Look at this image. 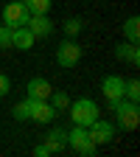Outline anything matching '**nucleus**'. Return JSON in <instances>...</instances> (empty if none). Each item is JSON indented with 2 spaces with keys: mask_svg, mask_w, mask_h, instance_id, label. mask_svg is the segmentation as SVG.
<instances>
[{
  "mask_svg": "<svg viewBox=\"0 0 140 157\" xmlns=\"http://www.w3.org/2000/svg\"><path fill=\"white\" fill-rule=\"evenodd\" d=\"M28 17H31V11L25 9V3H20V0H11V3L3 6V23H6L9 28H14V25H25Z\"/></svg>",
  "mask_w": 140,
  "mask_h": 157,
  "instance_id": "obj_5",
  "label": "nucleus"
},
{
  "mask_svg": "<svg viewBox=\"0 0 140 157\" xmlns=\"http://www.w3.org/2000/svg\"><path fill=\"white\" fill-rule=\"evenodd\" d=\"M123 34H126L129 42L137 45V36H140V20H137V17H129L126 23H123Z\"/></svg>",
  "mask_w": 140,
  "mask_h": 157,
  "instance_id": "obj_15",
  "label": "nucleus"
},
{
  "mask_svg": "<svg viewBox=\"0 0 140 157\" xmlns=\"http://www.w3.org/2000/svg\"><path fill=\"white\" fill-rule=\"evenodd\" d=\"M14 118H17V121H28V118H31V98H25V101H20L14 107Z\"/></svg>",
  "mask_w": 140,
  "mask_h": 157,
  "instance_id": "obj_18",
  "label": "nucleus"
},
{
  "mask_svg": "<svg viewBox=\"0 0 140 157\" xmlns=\"http://www.w3.org/2000/svg\"><path fill=\"white\" fill-rule=\"evenodd\" d=\"M115 59H121V62H129V65H140V48L134 45V42H121V45H118L115 48Z\"/></svg>",
  "mask_w": 140,
  "mask_h": 157,
  "instance_id": "obj_11",
  "label": "nucleus"
},
{
  "mask_svg": "<svg viewBox=\"0 0 140 157\" xmlns=\"http://www.w3.org/2000/svg\"><path fill=\"white\" fill-rule=\"evenodd\" d=\"M123 98H129V101H140V82H137V78H129V82H126Z\"/></svg>",
  "mask_w": 140,
  "mask_h": 157,
  "instance_id": "obj_17",
  "label": "nucleus"
},
{
  "mask_svg": "<svg viewBox=\"0 0 140 157\" xmlns=\"http://www.w3.org/2000/svg\"><path fill=\"white\" fill-rule=\"evenodd\" d=\"M76 151H78V154H84V157H93V154L98 151V146H95V143L90 140V137H87V140H84L81 146H76Z\"/></svg>",
  "mask_w": 140,
  "mask_h": 157,
  "instance_id": "obj_20",
  "label": "nucleus"
},
{
  "mask_svg": "<svg viewBox=\"0 0 140 157\" xmlns=\"http://www.w3.org/2000/svg\"><path fill=\"white\" fill-rule=\"evenodd\" d=\"M62 28H65V34H67V36H76L78 31L84 28V23H81L78 17H70V20H65V23H62Z\"/></svg>",
  "mask_w": 140,
  "mask_h": 157,
  "instance_id": "obj_19",
  "label": "nucleus"
},
{
  "mask_svg": "<svg viewBox=\"0 0 140 157\" xmlns=\"http://www.w3.org/2000/svg\"><path fill=\"white\" fill-rule=\"evenodd\" d=\"M34 154H36V157H48V154H51L48 143H39V146H34Z\"/></svg>",
  "mask_w": 140,
  "mask_h": 157,
  "instance_id": "obj_23",
  "label": "nucleus"
},
{
  "mask_svg": "<svg viewBox=\"0 0 140 157\" xmlns=\"http://www.w3.org/2000/svg\"><path fill=\"white\" fill-rule=\"evenodd\" d=\"M25 93H28V98H48V95L53 93V87H51L48 78L36 76V78H31V82L25 84Z\"/></svg>",
  "mask_w": 140,
  "mask_h": 157,
  "instance_id": "obj_10",
  "label": "nucleus"
},
{
  "mask_svg": "<svg viewBox=\"0 0 140 157\" xmlns=\"http://www.w3.org/2000/svg\"><path fill=\"white\" fill-rule=\"evenodd\" d=\"M11 45L17 51H31L34 48V34L28 31V25H14L11 28Z\"/></svg>",
  "mask_w": 140,
  "mask_h": 157,
  "instance_id": "obj_9",
  "label": "nucleus"
},
{
  "mask_svg": "<svg viewBox=\"0 0 140 157\" xmlns=\"http://www.w3.org/2000/svg\"><path fill=\"white\" fill-rule=\"evenodd\" d=\"M87 137H90V135H87V126H73V129L67 132V146L76 149V146H81Z\"/></svg>",
  "mask_w": 140,
  "mask_h": 157,
  "instance_id": "obj_14",
  "label": "nucleus"
},
{
  "mask_svg": "<svg viewBox=\"0 0 140 157\" xmlns=\"http://www.w3.org/2000/svg\"><path fill=\"white\" fill-rule=\"evenodd\" d=\"M53 115H56V109L51 107L48 98H31V118L36 124H51Z\"/></svg>",
  "mask_w": 140,
  "mask_h": 157,
  "instance_id": "obj_8",
  "label": "nucleus"
},
{
  "mask_svg": "<svg viewBox=\"0 0 140 157\" xmlns=\"http://www.w3.org/2000/svg\"><path fill=\"white\" fill-rule=\"evenodd\" d=\"M48 101H51V107L59 112V109H67V107H70V95L62 93V90H53V93L48 95Z\"/></svg>",
  "mask_w": 140,
  "mask_h": 157,
  "instance_id": "obj_13",
  "label": "nucleus"
},
{
  "mask_svg": "<svg viewBox=\"0 0 140 157\" xmlns=\"http://www.w3.org/2000/svg\"><path fill=\"white\" fill-rule=\"evenodd\" d=\"M81 48H78V42L73 36H67L65 42H59L56 45V62L62 65V67H76L78 65V59H81Z\"/></svg>",
  "mask_w": 140,
  "mask_h": 157,
  "instance_id": "obj_3",
  "label": "nucleus"
},
{
  "mask_svg": "<svg viewBox=\"0 0 140 157\" xmlns=\"http://www.w3.org/2000/svg\"><path fill=\"white\" fill-rule=\"evenodd\" d=\"M123 90H126V78L123 76H107L101 82V93H104L107 101H121Z\"/></svg>",
  "mask_w": 140,
  "mask_h": 157,
  "instance_id": "obj_6",
  "label": "nucleus"
},
{
  "mask_svg": "<svg viewBox=\"0 0 140 157\" xmlns=\"http://www.w3.org/2000/svg\"><path fill=\"white\" fill-rule=\"evenodd\" d=\"M70 118H73V124L76 126H90L95 118H101V112H98V104L90 101V98H78V101H70L67 107Z\"/></svg>",
  "mask_w": 140,
  "mask_h": 157,
  "instance_id": "obj_2",
  "label": "nucleus"
},
{
  "mask_svg": "<svg viewBox=\"0 0 140 157\" xmlns=\"http://www.w3.org/2000/svg\"><path fill=\"white\" fill-rule=\"evenodd\" d=\"M11 93V78L6 73H0V95H9Z\"/></svg>",
  "mask_w": 140,
  "mask_h": 157,
  "instance_id": "obj_22",
  "label": "nucleus"
},
{
  "mask_svg": "<svg viewBox=\"0 0 140 157\" xmlns=\"http://www.w3.org/2000/svg\"><path fill=\"white\" fill-rule=\"evenodd\" d=\"M45 143H48L51 154H53V151H62V149H65V143H67V132L56 126V129H53V132L48 135V140H45Z\"/></svg>",
  "mask_w": 140,
  "mask_h": 157,
  "instance_id": "obj_12",
  "label": "nucleus"
},
{
  "mask_svg": "<svg viewBox=\"0 0 140 157\" xmlns=\"http://www.w3.org/2000/svg\"><path fill=\"white\" fill-rule=\"evenodd\" d=\"M87 135H90V140L95 146H107L115 140V126L109 121H101V118H95V121L87 126Z\"/></svg>",
  "mask_w": 140,
  "mask_h": 157,
  "instance_id": "obj_4",
  "label": "nucleus"
},
{
  "mask_svg": "<svg viewBox=\"0 0 140 157\" xmlns=\"http://www.w3.org/2000/svg\"><path fill=\"white\" fill-rule=\"evenodd\" d=\"M0 48H11V28L6 23L0 25Z\"/></svg>",
  "mask_w": 140,
  "mask_h": 157,
  "instance_id": "obj_21",
  "label": "nucleus"
},
{
  "mask_svg": "<svg viewBox=\"0 0 140 157\" xmlns=\"http://www.w3.org/2000/svg\"><path fill=\"white\" fill-rule=\"evenodd\" d=\"M115 118H118V126L123 132H134L140 126V109H137V101H129V98H121L115 107H112Z\"/></svg>",
  "mask_w": 140,
  "mask_h": 157,
  "instance_id": "obj_1",
  "label": "nucleus"
},
{
  "mask_svg": "<svg viewBox=\"0 0 140 157\" xmlns=\"http://www.w3.org/2000/svg\"><path fill=\"white\" fill-rule=\"evenodd\" d=\"M25 25H28V31L34 34V39H45V36L53 34V23L48 20V14H31Z\"/></svg>",
  "mask_w": 140,
  "mask_h": 157,
  "instance_id": "obj_7",
  "label": "nucleus"
},
{
  "mask_svg": "<svg viewBox=\"0 0 140 157\" xmlns=\"http://www.w3.org/2000/svg\"><path fill=\"white\" fill-rule=\"evenodd\" d=\"M20 3H23V0H20Z\"/></svg>",
  "mask_w": 140,
  "mask_h": 157,
  "instance_id": "obj_24",
  "label": "nucleus"
},
{
  "mask_svg": "<svg viewBox=\"0 0 140 157\" xmlns=\"http://www.w3.org/2000/svg\"><path fill=\"white\" fill-rule=\"evenodd\" d=\"M23 3L31 14H48V9H51V0H23Z\"/></svg>",
  "mask_w": 140,
  "mask_h": 157,
  "instance_id": "obj_16",
  "label": "nucleus"
}]
</instances>
